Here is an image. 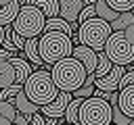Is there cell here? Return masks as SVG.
<instances>
[{"label":"cell","mask_w":134,"mask_h":125,"mask_svg":"<svg viewBox=\"0 0 134 125\" xmlns=\"http://www.w3.org/2000/svg\"><path fill=\"white\" fill-rule=\"evenodd\" d=\"M73 40L63 31H44L40 35V56L46 67H52L67 56H73Z\"/></svg>","instance_id":"cell-3"},{"label":"cell","mask_w":134,"mask_h":125,"mask_svg":"<svg viewBox=\"0 0 134 125\" xmlns=\"http://www.w3.org/2000/svg\"><path fill=\"white\" fill-rule=\"evenodd\" d=\"M13 104L17 106V110H19L21 115H27V117H34V115H38V113L42 110L38 104H34V102L27 98V94H25V92H19V96L13 100Z\"/></svg>","instance_id":"cell-14"},{"label":"cell","mask_w":134,"mask_h":125,"mask_svg":"<svg viewBox=\"0 0 134 125\" xmlns=\"http://www.w3.org/2000/svg\"><path fill=\"white\" fill-rule=\"evenodd\" d=\"M15 83H17V75H15L13 63L10 60H0V90H6Z\"/></svg>","instance_id":"cell-15"},{"label":"cell","mask_w":134,"mask_h":125,"mask_svg":"<svg viewBox=\"0 0 134 125\" xmlns=\"http://www.w3.org/2000/svg\"><path fill=\"white\" fill-rule=\"evenodd\" d=\"M107 4H109L115 12H119V15H121V12H132V8H134L128 0H107Z\"/></svg>","instance_id":"cell-24"},{"label":"cell","mask_w":134,"mask_h":125,"mask_svg":"<svg viewBox=\"0 0 134 125\" xmlns=\"http://www.w3.org/2000/svg\"><path fill=\"white\" fill-rule=\"evenodd\" d=\"M117 106L121 108L124 115H128L130 119H134V85H130V88H126V90L119 92Z\"/></svg>","instance_id":"cell-16"},{"label":"cell","mask_w":134,"mask_h":125,"mask_svg":"<svg viewBox=\"0 0 134 125\" xmlns=\"http://www.w3.org/2000/svg\"><path fill=\"white\" fill-rule=\"evenodd\" d=\"M23 92H25L27 98H29L34 104H38L40 108L46 106V104H50L52 100H57V96L61 94V90L57 88V83H54L50 71H46V69L34 71L31 77L25 81Z\"/></svg>","instance_id":"cell-2"},{"label":"cell","mask_w":134,"mask_h":125,"mask_svg":"<svg viewBox=\"0 0 134 125\" xmlns=\"http://www.w3.org/2000/svg\"><path fill=\"white\" fill-rule=\"evenodd\" d=\"M13 67H15V75H17V85H25V81L31 77V65L25 60V58H19V56H13L10 58Z\"/></svg>","instance_id":"cell-13"},{"label":"cell","mask_w":134,"mask_h":125,"mask_svg":"<svg viewBox=\"0 0 134 125\" xmlns=\"http://www.w3.org/2000/svg\"><path fill=\"white\" fill-rule=\"evenodd\" d=\"M124 33H126V38H128V40H130V42L134 44V25H130V27H128V29H126Z\"/></svg>","instance_id":"cell-32"},{"label":"cell","mask_w":134,"mask_h":125,"mask_svg":"<svg viewBox=\"0 0 134 125\" xmlns=\"http://www.w3.org/2000/svg\"><path fill=\"white\" fill-rule=\"evenodd\" d=\"M80 125H113V106L103 98H86L80 106Z\"/></svg>","instance_id":"cell-6"},{"label":"cell","mask_w":134,"mask_h":125,"mask_svg":"<svg viewBox=\"0 0 134 125\" xmlns=\"http://www.w3.org/2000/svg\"><path fill=\"white\" fill-rule=\"evenodd\" d=\"M84 4L88 6V4H96V0H84Z\"/></svg>","instance_id":"cell-34"},{"label":"cell","mask_w":134,"mask_h":125,"mask_svg":"<svg viewBox=\"0 0 134 125\" xmlns=\"http://www.w3.org/2000/svg\"><path fill=\"white\" fill-rule=\"evenodd\" d=\"M111 106H113V125H130L132 123V119L128 115H124L117 104H111Z\"/></svg>","instance_id":"cell-25"},{"label":"cell","mask_w":134,"mask_h":125,"mask_svg":"<svg viewBox=\"0 0 134 125\" xmlns=\"http://www.w3.org/2000/svg\"><path fill=\"white\" fill-rule=\"evenodd\" d=\"M94 92H96V88L94 85H88V83H84L77 92H73V98H80V100H86V98H92L94 96Z\"/></svg>","instance_id":"cell-27"},{"label":"cell","mask_w":134,"mask_h":125,"mask_svg":"<svg viewBox=\"0 0 134 125\" xmlns=\"http://www.w3.org/2000/svg\"><path fill=\"white\" fill-rule=\"evenodd\" d=\"M132 15H134V8H132Z\"/></svg>","instance_id":"cell-39"},{"label":"cell","mask_w":134,"mask_h":125,"mask_svg":"<svg viewBox=\"0 0 134 125\" xmlns=\"http://www.w3.org/2000/svg\"><path fill=\"white\" fill-rule=\"evenodd\" d=\"M23 52H25V56H27L36 67H46L44 60H42V56H40V38H31V40H27Z\"/></svg>","instance_id":"cell-17"},{"label":"cell","mask_w":134,"mask_h":125,"mask_svg":"<svg viewBox=\"0 0 134 125\" xmlns=\"http://www.w3.org/2000/svg\"><path fill=\"white\" fill-rule=\"evenodd\" d=\"M128 2H130V4H132V6H134V0H128Z\"/></svg>","instance_id":"cell-37"},{"label":"cell","mask_w":134,"mask_h":125,"mask_svg":"<svg viewBox=\"0 0 134 125\" xmlns=\"http://www.w3.org/2000/svg\"><path fill=\"white\" fill-rule=\"evenodd\" d=\"M50 75H52L57 88L61 92H69V94L77 92L88 79L86 67L75 56H67V58L59 60L57 65H52L50 67Z\"/></svg>","instance_id":"cell-1"},{"label":"cell","mask_w":134,"mask_h":125,"mask_svg":"<svg viewBox=\"0 0 134 125\" xmlns=\"http://www.w3.org/2000/svg\"><path fill=\"white\" fill-rule=\"evenodd\" d=\"M4 40H6V27H0V48H2Z\"/></svg>","instance_id":"cell-33"},{"label":"cell","mask_w":134,"mask_h":125,"mask_svg":"<svg viewBox=\"0 0 134 125\" xmlns=\"http://www.w3.org/2000/svg\"><path fill=\"white\" fill-rule=\"evenodd\" d=\"M17 115H19V110H17V106H15L13 102L0 100V119H4V121H10V123H15Z\"/></svg>","instance_id":"cell-21"},{"label":"cell","mask_w":134,"mask_h":125,"mask_svg":"<svg viewBox=\"0 0 134 125\" xmlns=\"http://www.w3.org/2000/svg\"><path fill=\"white\" fill-rule=\"evenodd\" d=\"M25 4L40 8L46 15V19H54L61 12V0H21V6H25Z\"/></svg>","instance_id":"cell-11"},{"label":"cell","mask_w":134,"mask_h":125,"mask_svg":"<svg viewBox=\"0 0 134 125\" xmlns=\"http://www.w3.org/2000/svg\"><path fill=\"white\" fill-rule=\"evenodd\" d=\"M73 56L86 67L88 75H94L96 65H98V52H96V50H92V48H88V46H84V44H77V46L73 48Z\"/></svg>","instance_id":"cell-9"},{"label":"cell","mask_w":134,"mask_h":125,"mask_svg":"<svg viewBox=\"0 0 134 125\" xmlns=\"http://www.w3.org/2000/svg\"><path fill=\"white\" fill-rule=\"evenodd\" d=\"M61 125H71V123H61Z\"/></svg>","instance_id":"cell-38"},{"label":"cell","mask_w":134,"mask_h":125,"mask_svg":"<svg viewBox=\"0 0 134 125\" xmlns=\"http://www.w3.org/2000/svg\"><path fill=\"white\" fill-rule=\"evenodd\" d=\"M111 69H113V63H111V58L105 54V50H100V52H98V65H96V71H94L96 79H103V77H107V75L111 73Z\"/></svg>","instance_id":"cell-19"},{"label":"cell","mask_w":134,"mask_h":125,"mask_svg":"<svg viewBox=\"0 0 134 125\" xmlns=\"http://www.w3.org/2000/svg\"><path fill=\"white\" fill-rule=\"evenodd\" d=\"M13 56H15L13 52H8L6 48H0V60H10Z\"/></svg>","instance_id":"cell-31"},{"label":"cell","mask_w":134,"mask_h":125,"mask_svg":"<svg viewBox=\"0 0 134 125\" xmlns=\"http://www.w3.org/2000/svg\"><path fill=\"white\" fill-rule=\"evenodd\" d=\"M46 21L48 19L40 8L31 6V4H25V6H21V10H19L15 23H13V29L21 38L31 40V38H40L46 31Z\"/></svg>","instance_id":"cell-4"},{"label":"cell","mask_w":134,"mask_h":125,"mask_svg":"<svg viewBox=\"0 0 134 125\" xmlns=\"http://www.w3.org/2000/svg\"><path fill=\"white\" fill-rule=\"evenodd\" d=\"M94 96H96V98L107 100L109 104H117V102H119V92H100V90H96V92H94Z\"/></svg>","instance_id":"cell-28"},{"label":"cell","mask_w":134,"mask_h":125,"mask_svg":"<svg viewBox=\"0 0 134 125\" xmlns=\"http://www.w3.org/2000/svg\"><path fill=\"white\" fill-rule=\"evenodd\" d=\"M0 125H13L10 121H4V119H0Z\"/></svg>","instance_id":"cell-35"},{"label":"cell","mask_w":134,"mask_h":125,"mask_svg":"<svg viewBox=\"0 0 134 125\" xmlns=\"http://www.w3.org/2000/svg\"><path fill=\"white\" fill-rule=\"evenodd\" d=\"M82 102H84V100H80V98H73V100H71V104H69L67 110H65V123L80 125V106H82Z\"/></svg>","instance_id":"cell-20"},{"label":"cell","mask_w":134,"mask_h":125,"mask_svg":"<svg viewBox=\"0 0 134 125\" xmlns=\"http://www.w3.org/2000/svg\"><path fill=\"white\" fill-rule=\"evenodd\" d=\"M84 6H86L84 0H61V12H59V17L73 25V23H77L80 12L84 10Z\"/></svg>","instance_id":"cell-10"},{"label":"cell","mask_w":134,"mask_h":125,"mask_svg":"<svg viewBox=\"0 0 134 125\" xmlns=\"http://www.w3.org/2000/svg\"><path fill=\"white\" fill-rule=\"evenodd\" d=\"M105 54L111 58L113 65H134V44L126 38L124 31H113L109 42L105 44Z\"/></svg>","instance_id":"cell-7"},{"label":"cell","mask_w":134,"mask_h":125,"mask_svg":"<svg viewBox=\"0 0 134 125\" xmlns=\"http://www.w3.org/2000/svg\"><path fill=\"white\" fill-rule=\"evenodd\" d=\"M96 17L103 19V21H107V23H113V21L119 17V12H115V10L107 4V0H96Z\"/></svg>","instance_id":"cell-18"},{"label":"cell","mask_w":134,"mask_h":125,"mask_svg":"<svg viewBox=\"0 0 134 125\" xmlns=\"http://www.w3.org/2000/svg\"><path fill=\"white\" fill-rule=\"evenodd\" d=\"M29 125H46V117L42 113H38V115H34L29 119Z\"/></svg>","instance_id":"cell-29"},{"label":"cell","mask_w":134,"mask_h":125,"mask_svg":"<svg viewBox=\"0 0 134 125\" xmlns=\"http://www.w3.org/2000/svg\"><path fill=\"white\" fill-rule=\"evenodd\" d=\"M94 17H96V4H88V6H84V10L80 12V19H77V23L82 25V23H86V21L94 19Z\"/></svg>","instance_id":"cell-26"},{"label":"cell","mask_w":134,"mask_h":125,"mask_svg":"<svg viewBox=\"0 0 134 125\" xmlns=\"http://www.w3.org/2000/svg\"><path fill=\"white\" fill-rule=\"evenodd\" d=\"M111 33H113L111 23H107V21L94 17V19H90V21H86V23L80 25L77 44H84V46H88V48L100 52V50H105V44L109 42Z\"/></svg>","instance_id":"cell-5"},{"label":"cell","mask_w":134,"mask_h":125,"mask_svg":"<svg viewBox=\"0 0 134 125\" xmlns=\"http://www.w3.org/2000/svg\"><path fill=\"white\" fill-rule=\"evenodd\" d=\"M29 119L31 117H27V115H17V119H15V125H29Z\"/></svg>","instance_id":"cell-30"},{"label":"cell","mask_w":134,"mask_h":125,"mask_svg":"<svg viewBox=\"0 0 134 125\" xmlns=\"http://www.w3.org/2000/svg\"><path fill=\"white\" fill-rule=\"evenodd\" d=\"M130 25H134V15H132V12H121V15L111 23L113 31H126Z\"/></svg>","instance_id":"cell-22"},{"label":"cell","mask_w":134,"mask_h":125,"mask_svg":"<svg viewBox=\"0 0 134 125\" xmlns=\"http://www.w3.org/2000/svg\"><path fill=\"white\" fill-rule=\"evenodd\" d=\"M19 92H23V85H10V88H6V90H0V100H6V102H13L17 96H19Z\"/></svg>","instance_id":"cell-23"},{"label":"cell","mask_w":134,"mask_h":125,"mask_svg":"<svg viewBox=\"0 0 134 125\" xmlns=\"http://www.w3.org/2000/svg\"><path fill=\"white\" fill-rule=\"evenodd\" d=\"M13 0H0V4H10Z\"/></svg>","instance_id":"cell-36"},{"label":"cell","mask_w":134,"mask_h":125,"mask_svg":"<svg viewBox=\"0 0 134 125\" xmlns=\"http://www.w3.org/2000/svg\"><path fill=\"white\" fill-rule=\"evenodd\" d=\"M71 100H73V94L61 92V94L57 96V100H52L50 104L42 106L40 113H42L46 119H61V117H65V110H67V106L71 104Z\"/></svg>","instance_id":"cell-8"},{"label":"cell","mask_w":134,"mask_h":125,"mask_svg":"<svg viewBox=\"0 0 134 125\" xmlns=\"http://www.w3.org/2000/svg\"><path fill=\"white\" fill-rule=\"evenodd\" d=\"M21 10V0H13L10 4H0V27L13 25Z\"/></svg>","instance_id":"cell-12"},{"label":"cell","mask_w":134,"mask_h":125,"mask_svg":"<svg viewBox=\"0 0 134 125\" xmlns=\"http://www.w3.org/2000/svg\"><path fill=\"white\" fill-rule=\"evenodd\" d=\"M13 125H15V123H13Z\"/></svg>","instance_id":"cell-40"}]
</instances>
